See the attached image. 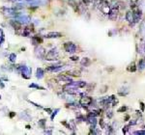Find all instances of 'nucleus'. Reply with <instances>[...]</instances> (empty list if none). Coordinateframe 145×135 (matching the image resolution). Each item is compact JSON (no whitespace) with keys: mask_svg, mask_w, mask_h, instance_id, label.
Returning <instances> with one entry per match:
<instances>
[{"mask_svg":"<svg viewBox=\"0 0 145 135\" xmlns=\"http://www.w3.org/2000/svg\"><path fill=\"white\" fill-rule=\"evenodd\" d=\"M63 47H64V49H65L66 52H68V53H74L76 51V45L74 44V43L72 42H68V43H64V45H63Z\"/></svg>","mask_w":145,"mask_h":135,"instance_id":"f03ea898","label":"nucleus"},{"mask_svg":"<svg viewBox=\"0 0 145 135\" xmlns=\"http://www.w3.org/2000/svg\"><path fill=\"white\" fill-rule=\"evenodd\" d=\"M134 134H145V130H138V131H134Z\"/></svg>","mask_w":145,"mask_h":135,"instance_id":"f704fd0d","label":"nucleus"},{"mask_svg":"<svg viewBox=\"0 0 145 135\" xmlns=\"http://www.w3.org/2000/svg\"><path fill=\"white\" fill-rule=\"evenodd\" d=\"M44 37L46 39H56V38L62 37V34L59 33V32H50V33H48V35H46Z\"/></svg>","mask_w":145,"mask_h":135,"instance_id":"1a4fd4ad","label":"nucleus"},{"mask_svg":"<svg viewBox=\"0 0 145 135\" xmlns=\"http://www.w3.org/2000/svg\"><path fill=\"white\" fill-rule=\"evenodd\" d=\"M32 43H33L34 45H38L39 43H42V39H41L40 37L34 36V37H32Z\"/></svg>","mask_w":145,"mask_h":135,"instance_id":"dca6fc26","label":"nucleus"},{"mask_svg":"<svg viewBox=\"0 0 145 135\" xmlns=\"http://www.w3.org/2000/svg\"><path fill=\"white\" fill-rule=\"evenodd\" d=\"M129 129H130V125H129V126H126V127H124L123 132L124 133H127V132L129 131Z\"/></svg>","mask_w":145,"mask_h":135,"instance_id":"473e14b6","label":"nucleus"},{"mask_svg":"<svg viewBox=\"0 0 145 135\" xmlns=\"http://www.w3.org/2000/svg\"><path fill=\"white\" fill-rule=\"evenodd\" d=\"M66 107H68V108H71V109H76L78 105L76 104H74V102H69V103H67L66 104Z\"/></svg>","mask_w":145,"mask_h":135,"instance_id":"5701e85b","label":"nucleus"},{"mask_svg":"<svg viewBox=\"0 0 145 135\" xmlns=\"http://www.w3.org/2000/svg\"><path fill=\"white\" fill-rule=\"evenodd\" d=\"M46 120H44V119L41 120V121H39V123H38V124H39V126H40V127H42L43 128H44V124H46Z\"/></svg>","mask_w":145,"mask_h":135,"instance_id":"c756f323","label":"nucleus"},{"mask_svg":"<svg viewBox=\"0 0 145 135\" xmlns=\"http://www.w3.org/2000/svg\"><path fill=\"white\" fill-rule=\"evenodd\" d=\"M69 124H70V128H71V129H72V130H74V129H76V124H74V120H71Z\"/></svg>","mask_w":145,"mask_h":135,"instance_id":"c85d7f7f","label":"nucleus"},{"mask_svg":"<svg viewBox=\"0 0 145 135\" xmlns=\"http://www.w3.org/2000/svg\"><path fill=\"white\" fill-rule=\"evenodd\" d=\"M59 111H60V109L57 108V109H55V110H54V112H51V116H50L51 121H53V120H54V117L57 115V112H59Z\"/></svg>","mask_w":145,"mask_h":135,"instance_id":"b1692460","label":"nucleus"},{"mask_svg":"<svg viewBox=\"0 0 145 135\" xmlns=\"http://www.w3.org/2000/svg\"><path fill=\"white\" fill-rule=\"evenodd\" d=\"M9 59H10V61L11 62H16V55L14 54V53H11L10 54V56H9Z\"/></svg>","mask_w":145,"mask_h":135,"instance_id":"a878e982","label":"nucleus"},{"mask_svg":"<svg viewBox=\"0 0 145 135\" xmlns=\"http://www.w3.org/2000/svg\"><path fill=\"white\" fill-rule=\"evenodd\" d=\"M0 100H1V96H0Z\"/></svg>","mask_w":145,"mask_h":135,"instance_id":"49530a36","label":"nucleus"},{"mask_svg":"<svg viewBox=\"0 0 145 135\" xmlns=\"http://www.w3.org/2000/svg\"><path fill=\"white\" fill-rule=\"evenodd\" d=\"M114 132V128H112L111 126H108L106 127V134H111Z\"/></svg>","mask_w":145,"mask_h":135,"instance_id":"4be33fe9","label":"nucleus"},{"mask_svg":"<svg viewBox=\"0 0 145 135\" xmlns=\"http://www.w3.org/2000/svg\"><path fill=\"white\" fill-rule=\"evenodd\" d=\"M26 128L27 129H30V126H26Z\"/></svg>","mask_w":145,"mask_h":135,"instance_id":"a18cd8bd","label":"nucleus"},{"mask_svg":"<svg viewBox=\"0 0 145 135\" xmlns=\"http://www.w3.org/2000/svg\"><path fill=\"white\" fill-rule=\"evenodd\" d=\"M65 67H62V66H59V65H54V66H50L46 69V71H50V72H58V71L64 70Z\"/></svg>","mask_w":145,"mask_h":135,"instance_id":"0eeeda50","label":"nucleus"},{"mask_svg":"<svg viewBox=\"0 0 145 135\" xmlns=\"http://www.w3.org/2000/svg\"><path fill=\"white\" fill-rule=\"evenodd\" d=\"M85 121V117L84 116H82V115H80V114H78V115H76V122L78 123H81V122Z\"/></svg>","mask_w":145,"mask_h":135,"instance_id":"412c9836","label":"nucleus"},{"mask_svg":"<svg viewBox=\"0 0 145 135\" xmlns=\"http://www.w3.org/2000/svg\"><path fill=\"white\" fill-rule=\"evenodd\" d=\"M138 70L139 71H142L143 69L145 68V58L144 59H141V60H139V62H138Z\"/></svg>","mask_w":145,"mask_h":135,"instance_id":"6ab92c4d","label":"nucleus"},{"mask_svg":"<svg viewBox=\"0 0 145 135\" xmlns=\"http://www.w3.org/2000/svg\"><path fill=\"white\" fill-rule=\"evenodd\" d=\"M138 70V68H136V66L134 63H132L130 65L128 66V68H127V71H130V72H134V71Z\"/></svg>","mask_w":145,"mask_h":135,"instance_id":"a211bd4d","label":"nucleus"},{"mask_svg":"<svg viewBox=\"0 0 145 135\" xmlns=\"http://www.w3.org/2000/svg\"><path fill=\"white\" fill-rule=\"evenodd\" d=\"M58 79L60 80V81H63V82H67V83H70V82H72V79L70 77V76H68V75H66V74H62V75H59L58 76Z\"/></svg>","mask_w":145,"mask_h":135,"instance_id":"ddd939ff","label":"nucleus"},{"mask_svg":"<svg viewBox=\"0 0 145 135\" xmlns=\"http://www.w3.org/2000/svg\"><path fill=\"white\" fill-rule=\"evenodd\" d=\"M44 133V134H51L52 132H51V130H46Z\"/></svg>","mask_w":145,"mask_h":135,"instance_id":"ea45409f","label":"nucleus"},{"mask_svg":"<svg viewBox=\"0 0 145 135\" xmlns=\"http://www.w3.org/2000/svg\"><path fill=\"white\" fill-rule=\"evenodd\" d=\"M35 56L37 58H40V59H43L44 57L46 56V49L44 48L43 46L41 45H38L36 48H35Z\"/></svg>","mask_w":145,"mask_h":135,"instance_id":"7ed1b4c3","label":"nucleus"},{"mask_svg":"<svg viewBox=\"0 0 145 135\" xmlns=\"http://www.w3.org/2000/svg\"><path fill=\"white\" fill-rule=\"evenodd\" d=\"M44 110H46V112H48V114H51V112H52V111H51V109H50V108H46Z\"/></svg>","mask_w":145,"mask_h":135,"instance_id":"a19ab883","label":"nucleus"},{"mask_svg":"<svg viewBox=\"0 0 145 135\" xmlns=\"http://www.w3.org/2000/svg\"><path fill=\"white\" fill-rule=\"evenodd\" d=\"M99 124H100V127H101V128L104 129V128H106V124H104V120H102V119H101V120H100Z\"/></svg>","mask_w":145,"mask_h":135,"instance_id":"7c9ffc66","label":"nucleus"},{"mask_svg":"<svg viewBox=\"0 0 145 135\" xmlns=\"http://www.w3.org/2000/svg\"><path fill=\"white\" fill-rule=\"evenodd\" d=\"M138 124V122L136 121V120H132V121L130 122V126H134V125H136Z\"/></svg>","mask_w":145,"mask_h":135,"instance_id":"58836bf2","label":"nucleus"},{"mask_svg":"<svg viewBox=\"0 0 145 135\" xmlns=\"http://www.w3.org/2000/svg\"><path fill=\"white\" fill-rule=\"evenodd\" d=\"M129 119H130V116H127V117L125 118V121H129Z\"/></svg>","mask_w":145,"mask_h":135,"instance_id":"37998d69","label":"nucleus"},{"mask_svg":"<svg viewBox=\"0 0 145 135\" xmlns=\"http://www.w3.org/2000/svg\"><path fill=\"white\" fill-rule=\"evenodd\" d=\"M0 87H1V88H4V84H3L1 81H0Z\"/></svg>","mask_w":145,"mask_h":135,"instance_id":"c03bdc74","label":"nucleus"},{"mask_svg":"<svg viewBox=\"0 0 145 135\" xmlns=\"http://www.w3.org/2000/svg\"><path fill=\"white\" fill-rule=\"evenodd\" d=\"M106 116H108V119H111V118L113 117V112H112V111H108Z\"/></svg>","mask_w":145,"mask_h":135,"instance_id":"2f4dec72","label":"nucleus"},{"mask_svg":"<svg viewBox=\"0 0 145 135\" xmlns=\"http://www.w3.org/2000/svg\"><path fill=\"white\" fill-rule=\"evenodd\" d=\"M80 64H81V66H83V67H89L91 65V60L89 58H87V57H84V58L81 59Z\"/></svg>","mask_w":145,"mask_h":135,"instance_id":"4468645a","label":"nucleus"},{"mask_svg":"<svg viewBox=\"0 0 145 135\" xmlns=\"http://www.w3.org/2000/svg\"><path fill=\"white\" fill-rule=\"evenodd\" d=\"M29 88H36V89H40V90H44V88L42 87V86H39V85H36V84H30L29 85Z\"/></svg>","mask_w":145,"mask_h":135,"instance_id":"bb28decb","label":"nucleus"},{"mask_svg":"<svg viewBox=\"0 0 145 135\" xmlns=\"http://www.w3.org/2000/svg\"><path fill=\"white\" fill-rule=\"evenodd\" d=\"M10 24L13 26V28L16 29V30L22 29V23L18 21V20H16V19H12V20H10Z\"/></svg>","mask_w":145,"mask_h":135,"instance_id":"9b49d317","label":"nucleus"},{"mask_svg":"<svg viewBox=\"0 0 145 135\" xmlns=\"http://www.w3.org/2000/svg\"><path fill=\"white\" fill-rule=\"evenodd\" d=\"M20 72H22V77H24L25 79L30 78V74H31V70L29 69L28 67H26V66L20 67Z\"/></svg>","mask_w":145,"mask_h":135,"instance_id":"423d86ee","label":"nucleus"},{"mask_svg":"<svg viewBox=\"0 0 145 135\" xmlns=\"http://www.w3.org/2000/svg\"><path fill=\"white\" fill-rule=\"evenodd\" d=\"M85 121H86L87 124H89L90 126H96V124H97V120H96V117L94 116H87V118L85 119Z\"/></svg>","mask_w":145,"mask_h":135,"instance_id":"9d476101","label":"nucleus"},{"mask_svg":"<svg viewBox=\"0 0 145 135\" xmlns=\"http://www.w3.org/2000/svg\"><path fill=\"white\" fill-rule=\"evenodd\" d=\"M118 13H119V9L117 8H112L109 12V14H108V17L110 20H116L117 16H118Z\"/></svg>","mask_w":145,"mask_h":135,"instance_id":"39448f33","label":"nucleus"},{"mask_svg":"<svg viewBox=\"0 0 145 135\" xmlns=\"http://www.w3.org/2000/svg\"><path fill=\"white\" fill-rule=\"evenodd\" d=\"M92 102H93V99L90 98V97H85V96H83V97L80 100V105H82V106H89V105L92 104Z\"/></svg>","mask_w":145,"mask_h":135,"instance_id":"20e7f679","label":"nucleus"},{"mask_svg":"<svg viewBox=\"0 0 145 135\" xmlns=\"http://www.w3.org/2000/svg\"><path fill=\"white\" fill-rule=\"evenodd\" d=\"M70 59H71L72 61H78V56H72V57H70Z\"/></svg>","mask_w":145,"mask_h":135,"instance_id":"4c0bfd02","label":"nucleus"},{"mask_svg":"<svg viewBox=\"0 0 145 135\" xmlns=\"http://www.w3.org/2000/svg\"><path fill=\"white\" fill-rule=\"evenodd\" d=\"M14 115H16V113H14V112H11V113H10V117H11V118H13Z\"/></svg>","mask_w":145,"mask_h":135,"instance_id":"79ce46f5","label":"nucleus"},{"mask_svg":"<svg viewBox=\"0 0 145 135\" xmlns=\"http://www.w3.org/2000/svg\"><path fill=\"white\" fill-rule=\"evenodd\" d=\"M20 118H23V119H26V120H29V119H30V117H29L26 113H24V112H22V113L20 115Z\"/></svg>","mask_w":145,"mask_h":135,"instance_id":"cd10ccee","label":"nucleus"},{"mask_svg":"<svg viewBox=\"0 0 145 135\" xmlns=\"http://www.w3.org/2000/svg\"><path fill=\"white\" fill-rule=\"evenodd\" d=\"M58 56H59V53H58V51L56 48H53V49L50 50L46 54V60H48V61H55V60H57L58 59Z\"/></svg>","mask_w":145,"mask_h":135,"instance_id":"f257e3e1","label":"nucleus"},{"mask_svg":"<svg viewBox=\"0 0 145 135\" xmlns=\"http://www.w3.org/2000/svg\"><path fill=\"white\" fill-rule=\"evenodd\" d=\"M82 3H83L85 6H88V5L91 3V0H82Z\"/></svg>","mask_w":145,"mask_h":135,"instance_id":"72a5a7b5","label":"nucleus"},{"mask_svg":"<svg viewBox=\"0 0 145 135\" xmlns=\"http://www.w3.org/2000/svg\"><path fill=\"white\" fill-rule=\"evenodd\" d=\"M69 75H72V76H80V71H68L67 72Z\"/></svg>","mask_w":145,"mask_h":135,"instance_id":"aec40b11","label":"nucleus"},{"mask_svg":"<svg viewBox=\"0 0 145 135\" xmlns=\"http://www.w3.org/2000/svg\"><path fill=\"white\" fill-rule=\"evenodd\" d=\"M108 86H104L102 88V90H101V93H106V89H108Z\"/></svg>","mask_w":145,"mask_h":135,"instance_id":"e433bc0d","label":"nucleus"},{"mask_svg":"<svg viewBox=\"0 0 145 135\" xmlns=\"http://www.w3.org/2000/svg\"><path fill=\"white\" fill-rule=\"evenodd\" d=\"M1 11H2V13H3V14H6V15H14V14L16 13V11L14 10V8L2 7L1 8Z\"/></svg>","mask_w":145,"mask_h":135,"instance_id":"6e6552de","label":"nucleus"},{"mask_svg":"<svg viewBox=\"0 0 145 135\" xmlns=\"http://www.w3.org/2000/svg\"><path fill=\"white\" fill-rule=\"evenodd\" d=\"M127 109H128V107L126 106V105H123V106H121L118 110H117V112L118 113H122V112H126L127 111Z\"/></svg>","mask_w":145,"mask_h":135,"instance_id":"393cba45","label":"nucleus"},{"mask_svg":"<svg viewBox=\"0 0 145 135\" xmlns=\"http://www.w3.org/2000/svg\"><path fill=\"white\" fill-rule=\"evenodd\" d=\"M126 20L130 23V25H132V22H134V14H132V11H128L126 13Z\"/></svg>","mask_w":145,"mask_h":135,"instance_id":"f8f14e48","label":"nucleus"},{"mask_svg":"<svg viewBox=\"0 0 145 135\" xmlns=\"http://www.w3.org/2000/svg\"><path fill=\"white\" fill-rule=\"evenodd\" d=\"M36 77L38 79H42L44 77V70L41 68H38L37 69V73H36Z\"/></svg>","mask_w":145,"mask_h":135,"instance_id":"f3484780","label":"nucleus"},{"mask_svg":"<svg viewBox=\"0 0 145 135\" xmlns=\"http://www.w3.org/2000/svg\"><path fill=\"white\" fill-rule=\"evenodd\" d=\"M72 84L74 85L76 87H78V88H84V87L87 86V83L85 81H78V82H74V81H72Z\"/></svg>","mask_w":145,"mask_h":135,"instance_id":"2eb2a0df","label":"nucleus"},{"mask_svg":"<svg viewBox=\"0 0 145 135\" xmlns=\"http://www.w3.org/2000/svg\"><path fill=\"white\" fill-rule=\"evenodd\" d=\"M139 103H140V107H141V110H142V111H144V110H145V104L143 103V102H142V101H140Z\"/></svg>","mask_w":145,"mask_h":135,"instance_id":"c9c22d12","label":"nucleus"}]
</instances>
